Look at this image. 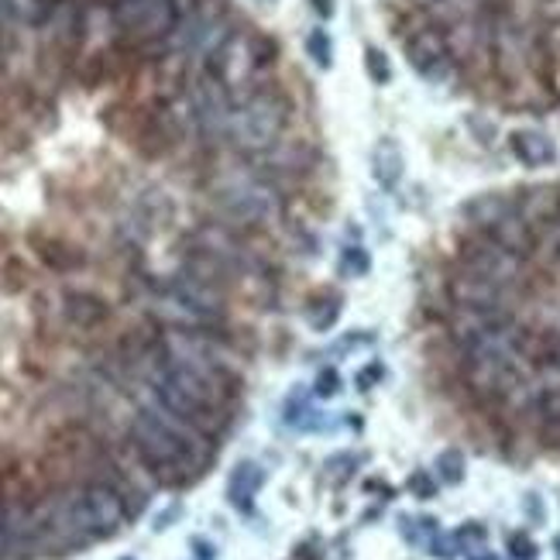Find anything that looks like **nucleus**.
<instances>
[{
    "mask_svg": "<svg viewBox=\"0 0 560 560\" xmlns=\"http://www.w3.org/2000/svg\"><path fill=\"white\" fill-rule=\"evenodd\" d=\"M131 444L141 457V465L152 475H159L168 485L189 481L203 471V465L213 457L207 447V436L179 423L176 417L162 412H138L131 423Z\"/></svg>",
    "mask_w": 560,
    "mask_h": 560,
    "instance_id": "f257e3e1",
    "label": "nucleus"
},
{
    "mask_svg": "<svg viewBox=\"0 0 560 560\" xmlns=\"http://www.w3.org/2000/svg\"><path fill=\"white\" fill-rule=\"evenodd\" d=\"M210 197L234 228H265L282 213L279 189L269 176L252 173V168H221L210 179Z\"/></svg>",
    "mask_w": 560,
    "mask_h": 560,
    "instance_id": "f03ea898",
    "label": "nucleus"
},
{
    "mask_svg": "<svg viewBox=\"0 0 560 560\" xmlns=\"http://www.w3.org/2000/svg\"><path fill=\"white\" fill-rule=\"evenodd\" d=\"M285 125H289L285 96L276 90H258V93H248L241 104H234L224 138L241 152L261 155L265 149H272V144L282 138Z\"/></svg>",
    "mask_w": 560,
    "mask_h": 560,
    "instance_id": "7ed1b4c3",
    "label": "nucleus"
},
{
    "mask_svg": "<svg viewBox=\"0 0 560 560\" xmlns=\"http://www.w3.org/2000/svg\"><path fill=\"white\" fill-rule=\"evenodd\" d=\"M272 52H276V48H272L269 38H261L255 32H231L207 56L210 59V77L221 86H228L231 93L245 90V86L255 83L258 72L269 66Z\"/></svg>",
    "mask_w": 560,
    "mask_h": 560,
    "instance_id": "20e7f679",
    "label": "nucleus"
},
{
    "mask_svg": "<svg viewBox=\"0 0 560 560\" xmlns=\"http://www.w3.org/2000/svg\"><path fill=\"white\" fill-rule=\"evenodd\" d=\"M110 11L131 42H159L176 32L179 18L192 11V0H114Z\"/></svg>",
    "mask_w": 560,
    "mask_h": 560,
    "instance_id": "39448f33",
    "label": "nucleus"
},
{
    "mask_svg": "<svg viewBox=\"0 0 560 560\" xmlns=\"http://www.w3.org/2000/svg\"><path fill=\"white\" fill-rule=\"evenodd\" d=\"M72 495H77V509H80V520H83V529L90 533V540L110 537V533L120 529V523L128 520V499L120 489H114L110 481H90Z\"/></svg>",
    "mask_w": 560,
    "mask_h": 560,
    "instance_id": "423d86ee",
    "label": "nucleus"
},
{
    "mask_svg": "<svg viewBox=\"0 0 560 560\" xmlns=\"http://www.w3.org/2000/svg\"><path fill=\"white\" fill-rule=\"evenodd\" d=\"M402 52H406L409 66L417 69L423 80H430V83H444L454 72V56H451V48H447L444 28H436V24L412 28L402 38Z\"/></svg>",
    "mask_w": 560,
    "mask_h": 560,
    "instance_id": "0eeeda50",
    "label": "nucleus"
},
{
    "mask_svg": "<svg viewBox=\"0 0 560 560\" xmlns=\"http://www.w3.org/2000/svg\"><path fill=\"white\" fill-rule=\"evenodd\" d=\"M460 269L509 289L523 276V258L513 255V252H505L502 245H495L492 237H478L465 248V255H460Z\"/></svg>",
    "mask_w": 560,
    "mask_h": 560,
    "instance_id": "6e6552de",
    "label": "nucleus"
},
{
    "mask_svg": "<svg viewBox=\"0 0 560 560\" xmlns=\"http://www.w3.org/2000/svg\"><path fill=\"white\" fill-rule=\"evenodd\" d=\"M231 90L217 83L210 72L207 77H200L197 83H192L189 90V114L192 120L203 128V135L210 138H224L228 135V120H231Z\"/></svg>",
    "mask_w": 560,
    "mask_h": 560,
    "instance_id": "1a4fd4ad",
    "label": "nucleus"
},
{
    "mask_svg": "<svg viewBox=\"0 0 560 560\" xmlns=\"http://www.w3.org/2000/svg\"><path fill=\"white\" fill-rule=\"evenodd\" d=\"M513 351L544 372H560V327H533V330H516Z\"/></svg>",
    "mask_w": 560,
    "mask_h": 560,
    "instance_id": "9d476101",
    "label": "nucleus"
},
{
    "mask_svg": "<svg viewBox=\"0 0 560 560\" xmlns=\"http://www.w3.org/2000/svg\"><path fill=\"white\" fill-rule=\"evenodd\" d=\"M451 296H454L457 310H495L505 300V289L460 269V276L451 282Z\"/></svg>",
    "mask_w": 560,
    "mask_h": 560,
    "instance_id": "9b49d317",
    "label": "nucleus"
},
{
    "mask_svg": "<svg viewBox=\"0 0 560 560\" xmlns=\"http://www.w3.org/2000/svg\"><path fill=\"white\" fill-rule=\"evenodd\" d=\"M255 159H258V173H269V176L285 173V176H292V173H306L310 162H313V152L306 149L303 141H276L272 149H265Z\"/></svg>",
    "mask_w": 560,
    "mask_h": 560,
    "instance_id": "f8f14e48",
    "label": "nucleus"
},
{
    "mask_svg": "<svg viewBox=\"0 0 560 560\" xmlns=\"http://www.w3.org/2000/svg\"><path fill=\"white\" fill-rule=\"evenodd\" d=\"M509 152H513L526 168H544V165H553V159H557V144H553L544 131L523 128V131H513V135H509Z\"/></svg>",
    "mask_w": 560,
    "mask_h": 560,
    "instance_id": "ddd939ff",
    "label": "nucleus"
},
{
    "mask_svg": "<svg viewBox=\"0 0 560 560\" xmlns=\"http://www.w3.org/2000/svg\"><path fill=\"white\" fill-rule=\"evenodd\" d=\"M62 313H66V320L72 327H101L107 320V303L101 296H93V292H83V289H69L66 296H62Z\"/></svg>",
    "mask_w": 560,
    "mask_h": 560,
    "instance_id": "4468645a",
    "label": "nucleus"
},
{
    "mask_svg": "<svg viewBox=\"0 0 560 560\" xmlns=\"http://www.w3.org/2000/svg\"><path fill=\"white\" fill-rule=\"evenodd\" d=\"M406 173V159L396 138H378L372 149V176L382 189H396Z\"/></svg>",
    "mask_w": 560,
    "mask_h": 560,
    "instance_id": "2eb2a0df",
    "label": "nucleus"
},
{
    "mask_svg": "<svg viewBox=\"0 0 560 560\" xmlns=\"http://www.w3.org/2000/svg\"><path fill=\"white\" fill-rule=\"evenodd\" d=\"M35 248H38V258L52 272H77V269H83V255L72 245H66V241H59V237H35Z\"/></svg>",
    "mask_w": 560,
    "mask_h": 560,
    "instance_id": "dca6fc26",
    "label": "nucleus"
},
{
    "mask_svg": "<svg viewBox=\"0 0 560 560\" xmlns=\"http://www.w3.org/2000/svg\"><path fill=\"white\" fill-rule=\"evenodd\" d=\"M306 52H310V59L320 66V69H330L334 66V42H330V35L324 28H313L306 35Z\"/></svg>",
    "mask_w": 560,
    "mask_h": 560,
    "instance_id": "f3484780",
    "label": "nucleus"
},
{
    "mask_svg": "<svg viewBox=\"0 0 560 560\" xmlns=\"http://www.w3.org/2000/svg\"><path fill=\"white\" fill-rule=\"evenodd\" d=\"M261 485V475H258V468L255 465H241L237 471H234V481H231V495L241 502V505H248V499H252V492Z\"/></svg>",
    "mask_w": 560,
    "mask_h": 560,
    "instance_id": "a211bd4d",
    "label": "nucleus"
},
{
    "mask_svg": "<svg viewBox=\"0 0 560 560\" xmlns=\"http://www.w3.org/2000/svg\"><path fill=\"white\" fill-rule=\"evenodd\" d=\"M537 417L547 430L560 433V388H547V393L537 399Z\"/></svg>",
    "mask_w": 560,
    "mask_h": 560,
    "instance_id": "6ab92c4d",
    "label": "nucleus"
},
{
    "mask_svg": "<svg viewBox=\"0 0 560 560\" xmlns=\"http://www.w3.org/2000/svg\"><path fill=\"white\" fill-rule=\"evenodd\" d=\"M364 69H369V77L378 86H385L388 80H393V66H388L385 52H378V48H369V52H364Z\"/></svg>",
    "mask_w": 560,
    "mask_h": 560,
    "instance_id": "aec40b11",
    "label": "nucleus"
},
{
    "mask_svg": "<svg viewBox=\"0 0 560 560\" xmlns=\"http://www.w3.org/2000/svg\"><path fill=\"white\" fill-rule=\"evenodd\" d=\"M340 272H345V276H364V272H369V255H364V248H345Z\"/></svg>",
    "mask_w": 560,
    "mask_h": 560,
    "instance_id": "412c9836",
    "label": "nucleus"
},
{
    "mask_svg": "<svg viewBox=\"0 0 560 560\" xmlns=\"http://www.w3.org/2000/svg\"><path fill=\"white\" fill-rule=\"evenodd\" d=\"M436 471H441L447 481H457V478H460V471H465V460H460V454H457V451H447L441 460H436Z\"/></svg>",
    "mask_w": 560,
    "mask_h": 560,
    "instance_id": "4be33fe9",
    "label": "nucleus"
},
{
    "mask_svg": "<svg viewBox=\"0 0 560 560\" xmlns=\"http://www.w3.org/2000/svg\"><path fill=\"white\" fill-rule=\"evenodd\" d=\"M537 245H544V248H547V258L560 265V224H557V228H550L544 237H537Z\"/></svg>",
    "mask_w": 560,
    "mask_h": 560,
    "instance_id": "5701e85b",
    "label": "nucleus"
},
{
    "mask_svg": "<svg viewBox=\"0 0 560 560\" xmlns=\"http://www.w3.org/2000/svg\"><path fill=\"white\" fill-rule=\"evenodd\" d=\"M14 21V0H0V24Z\"/></svg>",
    "mask_w": 560,
    "mask_h": 560,
    "instance_id": "b1692460",
    "label": "nucleus"
},
{
    "mask_svg": "<svg viewBox=\"0 0 560 560\" xmlns=\"http://www.w3.org/2000/svg\"><path fill=\"white\" fill-rule=\"evenodd\" d=\"M313 11L320 18H330L334 14V0H313Z\"/></svg>",
    "mask_w": 560,
    "mask_h": 560,
    "instance_id": "393cba45",
    "label": "nucleus"
},
{
    "mask_svg": "<svg viewBox=\"0 0 560 560\" xmlns=\"http://www.w3.org/2000/svg\"><path fill=\"white\" fill-rule=\"evenodd\" d=\"M11 550V540H8V526H4V513H0V557Z\"/></svg>",
    "mask_w": 560,
    "mask_h": 560,
    "instance_id": "a878e982",
    "label": "nucleus"
},
{
    "mask_svg": "<svg viewBox=\"0 0 560 560\" xmlns=\"http://www.w3.org/2000/svg\"><path fill=\"white\" fill-rule=\"evenodd\" d=\"M316 388H320V382H316ZM324 388H327L324 396H334V388H337V375L334 372H324Z\"/></svg>",
    "mask_w": 560,
    "mask_h": 560,
    "instance_id": "bb28decb",
    "label": "nucleus"
},
{
    "mask_svg": "<svg viewBox=\"0 0 560 560\" xmlns=\"http://www.w3.org/2000/svg\"><path fill=\"white\" fill-rule=\"evenodd\" d=\"M544 11H547V18L560 21V0H544Z\"/></svg>",
    "mask_w": 560,
    "mask_h": 560,
    "instance_id": "cd10ccee",
    "label": "nucleus"
},
{
    "mask_svg": "<svg viewBox=\"0 0 560 560\" xmlns=\"http://www.w3.org/2000/svg\"><path fill=\"white\" fill-rule=\"evenodd\" d=\"M557 224H560V217H557Z\"/></svg>",
    "mask_w": 560,
    "mask_h": 560,
    "instance_id": "c85d7f7f",
    "label": "nucleus"
}]
</instances>
